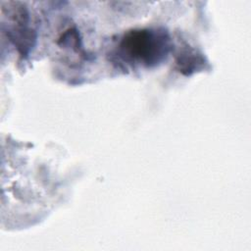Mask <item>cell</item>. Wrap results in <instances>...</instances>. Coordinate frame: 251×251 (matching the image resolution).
Masks as SVG:
<instances>
[{"label": "cell", "mask_w": 251, "mask_h": 251, "mask_svg": "<svg viewBox=\"0 0 251 251\" xmlns=\"http://www.w3.org/2000/svg\"><path fill=\"white\" fill-rule=\"evenodd\" d=\"M171 49L172 40L166 29L139 28L122 36L116 57L121 65L152 68L164 62Z\"/></svg>", "instance_id": "obj_1"}, {"label": "cell", "mask_w": 251, "mask_h": 251, "mask_svg": "<svg viewBox=\"0 0 251 251\" xmlns=\"http://www.w3.org/2000/svg\"><path fill=\"white\" fill-rule=\"evenodd\" d=\"M179 72L188 75L204 66V57L192 48H185L178 54L176 59Z\"/></svg>", "instance_id": "obj_2"}]
</instances>
